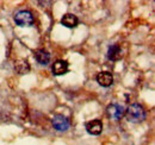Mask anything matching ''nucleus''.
Returning <instances> with one entry per match:
<instances>
[{"instance_id":"1","label":"nucleus","mask_w":155,"mask_h":145,"mask_svg":"<svg viewBox=\"0 0 155 145\" xmlns=\"http://www.w3.org/2000/svg\"><path fill=\"white\" fill-rule=\"evenodd\" d=\"M127 119L131 123H142L146 119V111L140 104H131L125 111Z\"/></svg>"},{"instance_id":"2","label":"nucleus","mask_w":155,"mask_h":145,"mask_svg":"<svg viewBox=\"0 0 155 145\" xmlns=\"http://www.w3.org/2000/svg\"><path fill=\"white\" fill-rule=\"evenodd\" d=\"M15 21L16 24L20 27H25V26H31L34 24V16L30 11L26 10H21L19 12H17L15 14Z\"/></svg>"},{"instance_id":"3","label":"nucleus","mask_w":155,"mask_h":145,"mask_svg":"<svg viewBox=\"0 0 155 145\" xmlns=\"http://www.w3.org/2000/svg\"><path fill=\"white\" fill-rule=\"evenodd\" d=\"M124 107L118 105V104H111L107 106L106 108V114L110 119H114V120H119L123 115H124Z\"/></svg>"},{"instance_id":"4","label":"nucleus","mask_w":155,"mask_h":145,"mask_svg":"<svg viewBox=\"0 0 155 145\" xmlns=\"http://www.w3.org/2000/svg\"><path fill=\"white\" fill-rule=\"evenodd\" d=\"M51 124L53 127L56 130V131H67L68 127H69V121L68 119L62 115V114H56L51 119Z\"/></svg>"},{"instance_id":"5","label":"nucleus","mask_w":155,"mask_h":145,"mask_svg":"<svg viewBox=\"0 0 155 145\" xmlns=\"http://www.w3.org/2000/svg\"><path fill=\"white\" fill-rule=\"evenodd\" d=\"M86 130L92 136H99L103 132V123L99 119H94L86 124Z\"/></svg>"},{"instance_id":"6","label":"nucleus","mask_w":155,"mask_h":145,"mask_svg":"<svg viewBox=\"0 0 155 145\" xmlns=\"http://www.w3.org/2000/svg\"><path fill=\"white\" fill-rule=\"evenodd\" d=\"M97 82L101 87H110L114 83V76L110 72H101L97 75Z\"/></svg>"},{"instance_id":"7","label":"nucleus","mask_w":155,"mask_h":145,"mask_svg":"<svg viewBox=\"0 0 155 145\" xmlns=\"http://www.w3.org/2000/svg\"><path fill=\"white\" fill-rule=\"evenodd\" d=\"M68 63L63 60H58L56 62H54L53 67H51V70H53V74L54 75H64L68 72Z\"/></svg>"},{"instance_id":"8","label":"nucleus","mask_w":155,"mask_h":145,"mask_svg":"<svg viewBox=\"0 0 155 145\" xmlns=\"http://www.w3.org/2000/svg\"><path fill=\"white\" fill-rule=\"evenodd\" d=\"M34 55H35L36 61L38 62L41 66H47L49 63V61H50V54L47 50H44V49H37V50H35Z\"/></svg>"},{"instance_id":"9","label":"nucleus","mask_w":155,"mask_h":145,"mask_svg":"<svg viewBox=\"0 0 155 145\" xmlns=\"http://www.w3.org/2000/svg\"><path fill=\"white\" fill-rule=\"evenodd\" d=\"M61 24L66 27H75L79 24V19L73 13H66L61 19Z\"/></svg>"},{"instance_id":"10","label":"nucleus","mask_w":155,"mask_h":145,"mask_svg":"<svg viewBox=\"0 0 155 145\" xmlns=\"http://www.w3.org/2000/svg\"><path fill=\"white\" fill-rule=\"evenodd\" d=\"M107 58L111 61H118L122 58V48L119 44H114L107 50Z\"/></svg>"},{"instance_id":"11","label":"nucleus","mask_w":155,"mask_h":145,"mask_svg":"<svg viewBox=\"0 0 155 145\" xmlns=\"http://www.w3.org/2000/svg\"><path fill=\"white\" fill-rule=\"evenodd\" d=\"M15 69H16V72H18V74H28V72H30V64H29V62L26 60L20 58V60H18L16 62Z\"/></svg>"}]
</instances>
